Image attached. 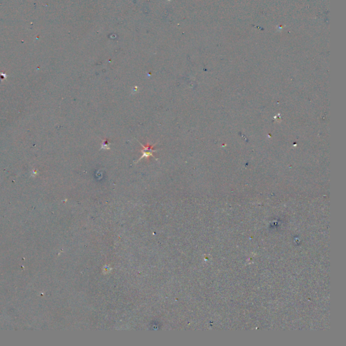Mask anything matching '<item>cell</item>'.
<instances>
[{"label": "cell", "instance_id": "cell-2", "mask_svg": "<svg viewBox=\"0 0 346 346\" xmlns=\"http://www.w3.org/2000/svg\"><path fill=\"white\" fill-rule=\"evenodd\" d=\"M103 143L102 145V149H110V147L108 146V143H107V140H102Z\"/></svg>", "mask_w": 346, "mask_h": 346}, {"label": "cell", "instance_id": "cell-1", "mask_svg": "<svg viewBox=\"0 0 346 346\" xmlns=\"http://www.w3.org/2000/svg\"><path fill=\"white\" fill-rule=\"evenodd\" d=\"M138 142H139V143L140 145H141V146L142 147V149H141V154H142V155H141V156L140 157V158L137 161L136 163H137L138 162H139V161H141L143 158H148V157H149V156H152L153 157H154V158L156 159V160H157V157H156L154 156V155H153V153H154L155 152H157V150H156V149H153V148H154V146L156 145L157 143H154V144L151 145V144L149 143V142H148V145H147V146H145V145H143V144H142V143H141V142H139V141H138Z\"/></svg>", "mask_w": 346, "mask_h": 346}]
</instances>
